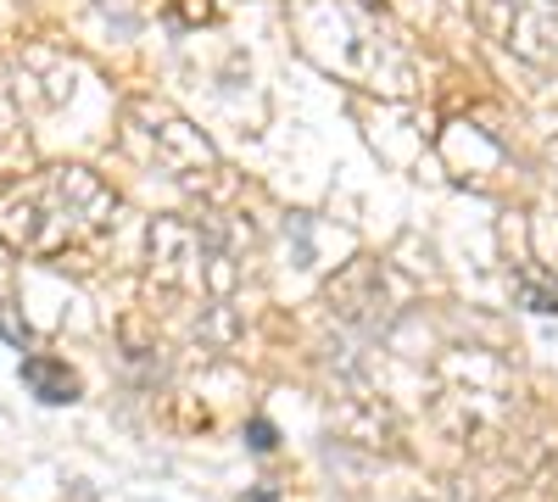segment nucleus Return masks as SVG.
Instances as JSON below:
<instances>
[{
  "label": "nucleus",
  "mask_w": 558,
  "mask_h": 502,
  "mask_svg": "<svg viewBox=\"0 0 558 502\" xmlns=\"http://www.w3.org/2000/svg\"><path fill=\"white\" fill-rule=\"evenodd\" d=\"M118 230V196L78 162L39 168L0 185V246L45 262H84Z\"/></svg>",
  "instance_id": "1"
},
{
  "label": "nucleus",
  "mask_w": 558,
  "mask_h": 502,
  "mask_svg": "<svg viewBox=\"0 0 558 502\" xmlns=\"http://www.w3.org/2000/svg\"><path fill=\"white\" fill-rule=\"evenodd\" d=\"M151 291L218 318L229 291L241 285V235L223 218H157L146 230Z\"/></svg>",
  "instance_id": "2"
},
{
  "label": "nucleus",
  "mask_w": 558,
  "mask_h": 502,
  "mask_svg": "<svg viewBox=\"0 0 558 502\" xmlns=\"http://www.w3.org/2000/svg\"><path fill=\"white\" fill-rule=\"evenodd\" d=\"M520 419V385L481 346H458L436 369V425L458 446H492Z\"/></svg>",
  "instance_id": "3"
},
{
  "label": "nucleus",
  "mask_w": 558,
  "mask_h": 502,
  "mask_svg": "<svg viewBox=\"0 0 558 502\" xmlns=\"http://www.w3.org/2000/svg\"><path fill=\"white\" fill-rule=\"evenodd\" d=\"M123 140L146 168L168 173L179 191H191V196L229 191V173H223L213 140L196 123H184L173 107H162V101H134L129 118H123Z\"/></svg>",
  "instance_id": "4"
},
{
  "label": "nucleus",
  "mask_w": 558,
  "mask_h": 502,
  "mask_svg": "<svg viewBox=\"0 0 558 502\" xmlns=\"http://www.w3.org/2000/svg\"><path fill=\"white\" fill-rule=\"evenodd\" d=\"M330 313L352 330H380L386 325L391 318V280H386L380 257H357L330 285Z\"/></svg>",
  "instance_id": "5"
},
{
  "label": "nucleus",
  "mask_w": 558,
  "mask_h": 502,
  "mask_svg": "<svg viewBox=\"0 0 558 502\" xmlns=\"http://www.w3.org/2000/svg\"><path fill=\"white\" fill-rule=\"evenodd\" d=\"M23 385L39 402H73L78 396V375L68 369L62 357H23Z\"/></svg>",
  "instance_id": "6"
},
{
  "label": "nucleus",
  "mask_w": 558,
  "mask_h": 502,
  "mask_svg": "<svg viewBox=\"0 0 558 502\" xmlns=\"http://www.w3.org/2000/svg\"><path fill=\"white\" fill-rule=\"evenodd\" d=\"M508 285H514V302H520L525 313L558 318V273H547V268H536V262H520L514 273H508Z\"/></svg>",
  "instance_id": "7"
},
{
  "label": "nucleus",
  "mask_w": 558,
  "mask_h": 502,
  "mask_svg": "<svg viewBox=\"0 0 558 502\" xmlns=\"http://www.w3.org/2000/svg\"><path fill=\"white\" fill-rule=\"evenodd\" d=\"M246 441H252L257 452H274V425H268V419H252V425H246Z\"/></svg>",
  "instance_id": "8"
},
{
  "label": "nucleus",
  "mask_w": 558,
  "mask_h": 502,
  "mask_svg": "<svg viewBox=\"0 0 558 502\" xmlns=\"http://www.w3.org/2000/svg\"><path fill=\"white\" fill-rule=\"evenodd\" d=\"M12 118H17V101H12V89H7V78H0V134L12 128Z\"/></svg>",
  "instance_id": "9"
},
{
  "label": "nucleus",
  "mask_w": 558,
  "mask_h": 502,
  "mask_svg": "<svg viewBox=\"0 0 558 502\" xmlns=\"http://www.w3.org/2000/svg\"><path fill=\"white\" fill-rule=\"evenodd\" d=\"M547 7H558V0H547Z\"/></svg>",
  "instance_id": "10"
}]
</instances>
